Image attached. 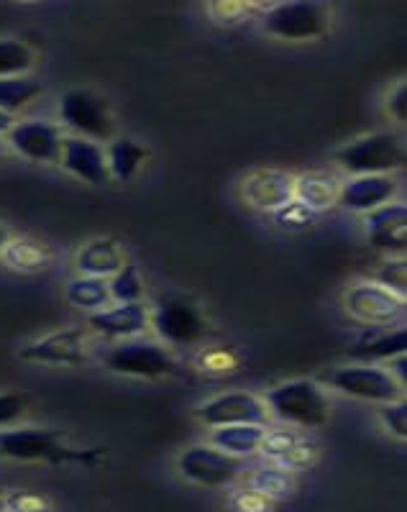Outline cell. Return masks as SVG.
<instances>
[{"instance_id": "7402d4cb", "label": "cell", "mask_w": 407, "mask_h": 512, "mask_svg": "<svg viewBox=\"0 0 407 512\" xmlns=\"http://www.w3.org/2000/svg\"><path fill=\"white\" fill-rule=\"evenodd\" d=\"M0 259L8 269L18 274H39L52 264V251L47 244L29 239V236H11Z\"/></svg>"}, {"instance_id": "4dcf8cb0", "label": "cell", "mask_w": 407, "mask_h": 512, "mask_svg": "<svg viewBox=\"0 0 407 512\" xmlns=\"http://www.w3.org/2000/svg\"><path fill=\"white\" fill-rule=\"evenodd\" d=\"M374 285L384 287L392 295L407 300V262L405 256H390L387 262L379 264L377 274H374Z\"/></svg>"}, {"instance_id": "74e56055", "label": "cell", "mask_w": 407, "mask_h": 512, "mask_svg": "<svg viewBox=\"0 0 407 512\" xmlns=\"http://www.w3.org/2000/svg\"><path fill=\"white\" fill-rule=\"evenodd\" d=\"M236 361H233L231 351L218 349V351H205L203 354V369L205 372H233Z\"/></svg>"}, {"instance_id": "8d00e7d4", "label": "cell", "mask_w": 407, "mask_h": 512, "mask_svg": "<svg viewBox=\"0 0 407 512\" xmlns=\"http://www.w3.org/2000/svg\"><path fill=\"white\" fill-rule=\"evenodd\" d=\"M387 113H390V118L395 123H407V88L405 82H400L395 90L390 93V98H387Z\"/></svg>"}, {"instance_id": "f1b7e54d", "label": "cell", "mask_w": 407, "mask_h": 512, "mask_svg": "<svg viewBox=\"0 0 407 512\" xmlns=\"http://www.w3.org/2000/svg\"><path fill=\"white\" fill-rule=\"evenodd\" d=\"M31 67H34V52L29 44L18 39H0V80L29 75Z\"/></svg>"}, {"instance_id": "83f0119b", "label": "cell", "mask_w": 407, "mask_h": 512, "mask_svg": "<svg viewBox=\"0 0 407 512\" xmlns=\"http://www.w3.org/2000/svg\"><path fill=\"white\" fill-rule=\"evenodd\" d=\"M108 282V292H111L113 305H131L144 303V277L136 269V264L126 262Z\"/></svg>"}, {"instance_id": "4fadbf2b", "label": "cell", "mask_w": 407, "mask_h": 512, "mask_svg": "<svg viewBox=\"0 0 407 512\" xmlns=\"http://www.w3.org/2000/svg\"><path fill=\"white\" fill-rule=\"evenodd\" d=\"M346 313L372 328H392L405 318V300L374 282H361L346 292Z\"/></svg>"}, {"instance_id": "5b68a950", "label": "cell", "mask_w": 407, "mask_h": 512, "mask_svg": "<svg viewBox=\"0 0 407 512\" xmlns=\"http://www.w3.org/2000/svg\"><path fill=\"white\" fill-rule=\"evenodd\" d=\"M59 121L67 131H72V136L95 141V144L111 141L116 134L111 105L93 90H67L59 98Z\"/></svg>"}, {"instance_id": "5bb4252c", "label": "cell", "mask_w": 407, "mask_h": 512, "mask_svg": "<svg viewBox=\"0 0 407 512\" xmlns=\"http://www.w3.org/2000/svg\"><path fill=\"white\" fill-rule=\"evenodd\" d=\"M241 198L254 210L277 213L295 200V177L282 169H254L241 180Z\"/></svg>"}, {"instance_id": "30bf717a", "label": "cell", "mask_w": 407, "mask_h": 512, "mask_svg": "<svg viewBox=\"0 0 407 512\" xmlns=\"http://www.w3.org/2000/svg\"><path fill=\"white\" fill-rule=\"evenodd\" d=\"M77 451L64 446V438L49 428H6L0 431V459L11 461H67Z\"/></svg>"}, {"instance_id": "ba28073f", "label": "cell", "mask_w": 407, "mask_h": 512, "mask_svg": "<svg viewBox=\"0 0 407 512\" xmlns=\"http://www.w3.org/2000/svg\"><path fill=\"white\" fill-rule=\"evenodd\" d=\"M177 469H180L187 482L218 489L228 487L244 474V461L223 454L210 443H198V446H190L187 451H182L180 459H177Z\"/></svg>"}, {"instance_id": "ab89813d", "label": "cell", "mask_w": 407, "mask_h": 512, "mask_svg": "<svg viewBox=\"0 0 407 512\" xmlns=\"http://www.w3.org/2000/svg\"><path fill=\"white\" fill-rule=\"evenodd\" d=\"M8 241H11V231H8V226H3V223H0V254H3V249H6Z\"/></svg>"}, {"instance_id": "f35d334b", "label": "cell", "mask_w": 407, "mask_h": 512, "mask_svg": "<svg viewBox=\"0 0 407 512\" xmlns=\"http://www.w3.org/2000/svg\"><path fill=\"white\" fill-rule=\"evenodd\" d=\"M13 123H16V116H11V113H3L0 111V139L8 134L13 128Z\"/></svg>"}, {"instance_id": "3957f363", "label": "cell", "mask_w": 407, "mask_h": 512, "mask_svg": "<svg viewBox=\"0 0 407 512\" xmlns=\"http://www.w3.org/2000/svg\"><path fill=\"white\" fill-rule=\"evenodd\" d=\"M333 24V11L326 3H277L262 16V26L269 36L282 41H313L326 36Z\"/></svg>"}, {"instance_id": "484cf974", "label": "cell", "mask_w": 407, "mask_h": 512, "mask_svg": "<svg viewBox=\"0 0 407 512\" xmlns=\"http://www.w3.org/2000/svg\"><path fill=\"white\" fill-rule=\"evenodd\" d=\"M67 303L77 310H85V313H100V310L111 308V292H108V282L95 280V277H75V280L67 285L64 290Z\"/></svg>"}, {"instance_id": "ac0fdd59", "label": "cell", "mask_w": 407, "mask_h": 512, "mask_svg": "<svg viewBox=\"0 0 407 512\" xmlns=\"http://www.w3.org/2000/svg\"><path fill=\"white\" fill-rule=\"evenodd\" d=\"M149 313L144 303L131 305H111V308L93 313L88 318V331L103 338H116V341H128V338L144 336L149 328Z\"/></svg>"}, {"instance_id": "60d3db41", "label": "cell", "mask_w": 407, "mask_h": 512, "mask_svg": "<svg viewBox=\"0 0 407 512\" xmlns=\"http://www.w3.org/2000/svg\"><path fill=\"white\" fill-rule=\"evenodd\" d=\"M3 152H6V144H3V139H0V157H3Z\"/></svg>"}, {"instance_id": "4316f807", "label": "cell", "mask_w": 407, "mask_h": 512, "mask_svg": "<svg viewBox=\"0 0 407 512\" xmlns=\"http://www.w3.org/2000/svg\"><path fill=\"white\" fill-rule=\"evenodd\" d=\"M39 95L41 82L34 80V77H3L0 80V111L16 116L24 108H29Z\"/></svg>"}, {"instance_id": "8992f818", "label": "cell", "mask_w": 407, "mask_h": 512, "mask_svg": "<svg viewBox=\"0 0 407 512\" xmlns=\"http://www.w3.org/2000/svg\"><path fill=\"white\" fill-rule=\"evenodd\" d=\"M105 369H111L113 374H123V377L136 379H162L175 374L177 361L169 354L162 344L149 341V338H128V341H118L103 359Z\"/></svg>"}, {"instance_id": "7bdbcfd3", "label": "cell", "mask_w": 407, "mask_h": 512, "mask_svg": "<svg viewBox=\"0 0 407 512\" xmlns=\"http://www.w3.org/2000/svg\"><path fill=\"white\" fill-rule=\"evenodd\" d=\"M0 512H8V510H0Z\"/></svg>"}, {"instance_id": "d4e9b609", "label": "cell", "mask_w": 407, "mask_h": 512, "mask_svg": "<svg viewBox=\"0 0 407 512\" xmlns=\"http://www.w3.org/2000/svg\"><path fill=\"white\" fill-rule=\"evenodd\" d=\"M407 351V331L395 328V331H384L372 336L369 341L351 349V359H359V364H384V361L395 359V356Z\"/></svg>"}, {"instance_id": "44dd1931", "label": "cell", "mask_w": 407, "mask_h": 512, "mask_svg": "<svg viewBox=\"0 0 407 512\" xmlns=\"http://www.w3.org/2000/svg\"><path fill=\"white\" fill-rule=\"evenodd\" d=\"M267 428L264 425H226V428H213L210 433V446L236 459L246 461L262 451Z\"/></svg>"}, {"instance_id": "836d02e7", "label": "cell", "mask_w": 407, "mask_h": 512, "mask_svg": "<svg viewBox=\"0 0 407 512\" xmlns=\"http://www.w3.org/2000/svg\"><path fill=\"white\" fill-rule=\"evenodd\" d=\"M26 413V400L13 392H0V431L13 428L18 420L24 418Z\"/></svg>"}, {"instance_id": "cb8c5ba5", "label": "cell", "mask_w": 407, "mask_h": 512, "mask_svg": "<svg viewBox=\"0 0 407 512\" xmlns=\"http://www.w3.org/2000/svg\"><path fill=\"white\" fill-rule=\"evenodd\" d=\"M108 175L116 182H131L149 162V149L136 139H111L105 149Z\"/></svg>"}, {"instance_id": "6da1fadb", "label": "cell", "mask_w": 407, "mask_h": 512, "mask_svg": "<svg viewBox=\"0 0 407 512\" xmlns=\"http://www.w3.org/2000/svg\"><path fill=\"white\" fill-rule=\"evenodd\" d=\"M264 402L274 420L300 431H315L331 420V400L326 387H320L315 379H292L277 384L267 392Z\"/></svg>"}, {"instance_id": "ffe728a7", "label": "cell", "mask_w": 407, "mask_h": 512, "mask_svg": "<svg viewBox=\"0 0 407 512\" xmlns=\"http://www.w3.org/2000/svg\"><path fill=\"white\" fill-rule=\"evenodd\" d=\"M123 264H126V254H123L121 244L113 239L88 241L75 256L80 277H95V280H111Z\"/></svg>"}, {"instance_id": "2e32d148", "label": "cell", "mask_w": 407, "mask_h": 512, "mask_svg": "<svg viewBox=\"0 0 407 512\" xmlns=\"http://www.w3.org/2000/svg\"><path fill=\"white\" fill-rule=\"evenodd\" d=\"M57 164H62L64 172H70L72 177L88 182V185H108L111 182L105 149L95 141L80 139V136H64Z\"/></svg>"}, {"instance_id": "d6986e66", "label": "cell", "mask_w": 407, "mask_h": 512, "mask_svg": "<svg viewBox=\"0 0 407 512\" xmlns=\"http://www.w3.org/2000/svg\"><path fill=\"white\" fill-rule=\"evenodd\" d=\"M367 233L372 246L390 256H405L407 249V208L387 203L367 213Z\"/></svg>"}, {"instance_id": "8fae6325", "label": "cell", "mask_w": 407, "mask_h": 512, "mask_svg": "<svg viewBox=\"0 0 407 512\" xmlns=\"http://www.w3.org/2000/svg\"><path fill=\"white\" fill-rule=\"evenodd\" d=\"M198 418L208 428H226V425H264L269 428L267 402L254 392H223L210 397L198 408Z\"/></svg>"}, {"instance_id": "9c48e42d", "label": "cell", "mask_w": 407, "mask_h": 512, "mask_svg": "<svg viewBox=\"0 0 407 512\" xmlns=\"http://www.w3.org/2000/svg\"><path fill=\"white\" fill-rule=\"evenodd\" d=\"M149 328H154L157 336L172 346H195L208 336L203 313L182 297L162 300L154 313H149Z\"/></svg>"}, {"instance_id": "d6a6232c", "label": "cell", "mask_w": 407, "mask_h": 512, "mask_svg": "<svg viewBox=\"0 0 407 512\" xmlns=\"http://www.w3.org/2000/svg\"><path fill=\"white\" fill-rule=\"evenodd\" d=\"M379 420H382L384 431L390 433V436L405 441V438H407V405H405V400L387 402V405H382V410H379Z\"/></svg>"}, {"instance_id": "e0dca14e", "label": "cell", "mask_w": 407, "mask_h": 512, "mask_svg": "<svg viewBox=\"0 0 407 512\" xmlns=\"http://www.w3.org/2000/svg\"><path fill=\"white\" fill-rule=\"evenodd\" d=\"M262 454L272 459L277 466L287 469V472H297V469L313 464L315 456H318V448L300 428L285 425V428H274V431L267 428Z\"/></svg>"}, {"instance_id": "f546056e", "label": "cell", "mask_w": 407, "mask_h": 512, "mask_svg": "<svg viewBox=\"0 0 407 512\" xmlns=\"http://www.w3.org/2000/svg\"><path fill=\"white\" fill-rule=\"evenodd\" d=\"M295 489V479H292V472L282 469V466H267V469H259V474L254 477V492L262 495L264 500H282V497L292 495Z\"/></svg>"}, {"instance_id": "d590c367", "label": "cell", "mask_w": 407, "mask_h": 512, "mask_svg": "<svg viewBox=\"0 0 407 512\" xmlns=\"http://www.w3.org/2000/svg\"><path fill=\"white\" fill-rule=\"evenodd\" d=\"M210 13L218 24H239V21H244L246 13H251V6H246V3H218V6H210Z\"/></svg>"}, {"instance_id": "52a82bcc", "label": "cell", "mask_w": 407, "mask_h": 512, "mask_svg": "<svg viewBox=\"0 0 407 512\" xmlns=\"http://www.w3.org/2000/svg\"><path fill=\"white\" fill-rule=\"evenodd\" d=\"M95 351V336L88 328H59L21 349V359L49 367H82Z\"/></svg>"}, {"instance_id": "e575fe53", "label": "cell", "mask_w": 407, "mask_h": 512, "mask_svg": "<svg viewBox=\"0 0 407 512\" xmlns=\"http://www.w3.org/2000/svg\"><path fill=\"white\" fill-rule=\"evenodd\" d=\"M3 510L8 512H49L47 502L41 497L26 495V492H13V495L3 497Z\"/></svg>"}, {"instance_id": "7a4b0ae2", "label": "cell", "mask_w": 407, "mask_h": 512, "mask_svg": "<svg viewBox=\"0 0 407 512\" xmlns=\"http://www.w3.org/2000/svg\"><path fill=\"white\" fill-rule=\"evenodd\" d=\"M336 162L349 172L359 175H395L405 167L407 149L405 141L392 131H374L361 136L336 152Z\"/></svg>"}, {"instance_id": "b9f144b4", "label": "cell", "mask_w": 407, "mask_h": 512, "mask_svg": "<svg viewBox=\"0 0 407 512\" xmlns=\"http://www.w3.org/2000/svg\"><path fill=\"white\" fill-rule=\"evenodd\" d=\"M0 510H3V495H0Z\"/></svg>"}, {"instance_id": "603a6c76", "label": "cell", "mask_w": 407, "mask_h": 512, "mask_svg": "<svg viewBox=\"0 0 407 512\" xmlns=\"http://www.w3.org/2000/svg\"><path fill=\"white\" fill-rule=\"evenodd\" d=\"M338 192H341V180L331 172H308L295 177V200L313 213H323L338 205Z\"/></svg>"}, {"instance_id": "277c9868", "label": "cell", "mask_w": 407, "mask_h": 512, "mask_svg": "<svg viewBox=\"0 0 407 512\" xmlns=\"http://www.w3.org/2000/svg\"><path fill=\"white\" fill-rule=\"evenodd\" d=\"M331 390L361 402L387 405V402L405 400V384L397 382L382 364H346L336 367L323 377Z\"/></svg>"}, {"instance_id": "1f68e13d", "label": "cell", "mask_w": 407, "mask_h": 512, "mask_svg": "<svg viewBox=\"0 0 407 512\" xmlns=\"http://www.w3.org/2000/svg\"><path fill=\"white\" fill-rule=\"evenodd\" d=\"M315 218H318V213H313L303 203H297V200H292V203H287L285 208L274 213V221L280 223L282 228H292V231H303V228L313 226Z\"/></svg>"}, {"instance_id": "9a60e30c", "label": "cell", "mask_w": 407, "mask_h": 512, "mask_svg": "<svg viewBox=\"0 0 407 512\" xmlns=\"http://www.w3.org/2000/svg\"><path fill=\"white\" fill-rule=\"evenodd\" d=\"M397 180L395 175H359L341 182L338 205L351 213H372L387 203H395Z\"/></svg>"}, {"instance_id": "7c38bea8", "label": "cell", "mask_w": 407, "mask_h": 512, "mask_svg": "<svg viewBox=\"0 0 407 512\" xmlns=\"http://www.w3.org/2000/svg\"><path fill=\"white\" fill-rule=\"evenodd\" d=\"M64 131L59 123L44 121V118H24L16 121L6 134V144L18 157L36 164H54L62 154Z\"/></svg>"}]
</instances>
